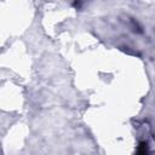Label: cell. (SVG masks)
<instances>
[{
    "mask_svg": "<svg viewBox=\"0 0 155 155\" xmlns=\"http://www.w3.org/2000/svg\"><path fill=\"white\" fill-rule=\"evenodd\" d=\"M136 155H148V145H147V143H142L139 145Z\"/></svg>",
    "mask_w": 155,
    "mask_h": 155,
    "instance_id": "cell-1",
    "label": "cell"
}]
</instances>
